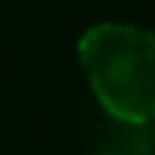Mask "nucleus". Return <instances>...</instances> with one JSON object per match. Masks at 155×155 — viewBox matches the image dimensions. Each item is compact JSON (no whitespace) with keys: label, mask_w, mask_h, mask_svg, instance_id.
Returning <instances> with one entry per match:
<instances>
[{"label":"nucleus","mask_w":155,"mask_h":155,"mask_svg":"<svg viewBox=\"0 0 155 155\" xmlns=\"http://www.w3.org/2000/svg\"><path fill=\"white\" fill-rule=\"evenodd\" d=\"M81 66L106 112L129 124L155 121V32L98 23L83 32Z\"/></svg>","instance_id":"f257e3e1"}]
</instances>
